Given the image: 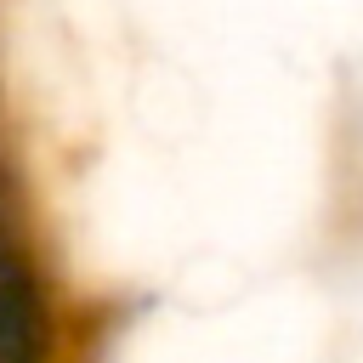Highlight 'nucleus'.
Listing matches in <instances>:
<instances>
[{
  "instance_id": "1",
  "label": "nucleus",
  "mask_w": 363,
  "mask_h": 363,
  "mask_svg": "<svg viewBox=\"0 0 363 363\" xmlns=\"http://www.w3.org/2000/svg\"><path fill=\"white\" fill-rule=\"evenodd\" d=\"M0 363H51V301L28 244L17 238L6 176H0Z\"/></svg>"
}]
</instances>
